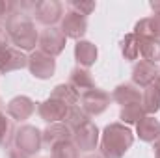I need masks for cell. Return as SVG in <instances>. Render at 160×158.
Returning <instances> with one entry per match:
<instances>
[{
    "instance_id": "cell-6",
    "label": "cell",
    "mask_w": 160,
    "mask_h": 158,
    "mask_svg": "<svg viewBox=\"0 0 160 158\" xmlns=\"http://www.w3.org/2000/svg\"><path fill=\"white\" fill-rule=\"evenodd\" d=\"M28 69L30 73L39 80H47L50 78L56 71V60L41 50H34L28 56Z\"/></svg>"
},
{
    "instance_id": "cell-5",
    "label": "cell",
    "mask_w": 160,
    "mask_h": 158,
    "mask_svg": "<svg viewBox=\"0 0 160 158\" xmlns=\"http://www.w3.org/2000/svg\"><path fill=\"white\" fill-rule=\"evenodd\" d=\"M110 104V95L99 87H93L86 93L80 95V108L91 117V116H101Z\"/></svg>"
},
{
    "instance_id": "cell-14",
    "label": "cell",
    "mask_w": 160,
    "mask_h": 158,
    "mask_svg": "<svg viewBox=\"0 0 160 158\" xmlns=\"http://www.w3.org/2000/svg\"><path fill=\"white\" fill-rule=\"evenodd\" d=\"M71 138H73V130L65 123H52L43 130V143L48 149H52L54 145H58L62 141H67Z\"/></svg>"
},
{
    "instance_id": "cell-11",
    "label": "cell",
    "mask_w": 160,
    "mask_h": 158,
    "mask_svg": "<svg viewBox=\"0 0 160 158\" xmlns=\"http://www.w3.org/2000/svg\"><path fill=\"white\" fill-rule=\"evenodd\" d=\"M22 67H28V56H24L22 50L15 47H8L0 50V73H11Z\"/></svg>"
},
{
    "instance_id": "cell-3",
    "label": "cell",
    "mask_w": 160,
    "mask_h": 158,
    "mask_svg": "<svg viewBox=\"0 0 160 158\" xmlns=\"http://www.w3.org/2000/svg\"><path fill=\"white\" fill-rule=\"evenodd\" d=\"M15 145L28 156L38 155L43 145V132H39L32 125H22L21 128L15 130Z\"/></svg>"
},
{
    "instance_id": "cell-20",
    "label": "cell",
    "mask_w": 160,
    "mask_h": 158,
    "mask_svg": "<svg viewBox=\"0 0 160 158\" xmlns=\"http://www.w3.org/2000/svg\"><path fill=\"white\" fill-rule=\"evenodd\" d=\"M50 97H52V99H58V101H62V102H65L69 108H71V106H77V102L80 101V95L77 93V89H75L73 86H69V84H58V86L54 87V91H52Z\"/></svg>"
},
{
    "instance_id": "cell-22",
    "label": "cell",
    "mask_w": 160,
    "mask_h": 158,
    "mask_svg": "<svg viewBox=\"0 0 160 158\" xmlns=\"http://www.w3.org/2000/svg\"><path fill=\"white\" fill-rule=\"evenodd\" d=\"M140 54L145 62L157 63L160 60V39H140Z\"/></svg>"
},
{
    "instance_id": "cell-17",
    "label": "cell",
    "mask_w": 160,
    "mask_h": 158,
    "mask_svg": "<svg viewBox=\"0 0 160 158\" xmlns=\"http://www.w3.org/2000/svg\"><path fill=\"white\" fill-rule=\"evenodd\" d=\"M112 99L121 104V106H127V104H134V102H142V91L134 86V84H121L114 89L112 93Z\"/></svg>"
},
{
    "instance_id": "cell-29",
    "label": "cell",
    "mask_w": 160,
    "mask_h": 158,
    "mask_svg": "<svg viewBox=\"0 0 160 158\" xmlns=\"http://www.w3.org/2000/svg\"><path fill=\"white\" fill-rule=\"evenodd\" d=\"M9 43H11V39H9V36H8L6 28H2V26H0V50L8 48V47H9Z\"/></svg>"
},
{
    "instance_id": "cell-34",
    "label": "cell",
    "mask_w": 160,
    "mask_h": 158,
    "mask_svg": "<svg viewBox=\"0 0 160 158\" xmlns=\"http://www.w3.org/2000/svg\"><path fill=\"white\" fill-rule=\"evenodd\" d=\"M155 86H157V89L160 91V73H158V77H157V80H155Z\"/></svg>"
},
{
    "instance_id": "cell-13",
    "label": "cell",
    "mask_w": 160,
    "mask_h": 158,
    "mask_svg": "<svg viewBox=\"0 0 160 158\" xmlns=\"http://www.w3.org/2000/svg\"><path fill=\"white\" fill-rule=\"evenodd\" d=\"M34 112H36V102L26 95H19L8 102V116L15 121H26Z\"/></svg>"
},
{
    "instance_id": "cell-33",
    "label": "cell",
    "mask_w": 160,
    "mask_h": 158,
    "mask_svg": "<svg viewBox=\"0 0 160 158\" xmlns=\"http://www.w3.org/2000/svg\"><path fill=\"white\" fill-rule=\"evenodd\" d=\"M151 9L155 13H160V2H151Z\"/></svg>"
},
{
    "instance_id": "cell-4",
    "label": "cell",
    "mask_w": 160,
    "mask_h": 158,
    "mask_svg": "<svg viewBox=\"0 0 160 158\" xmlns=\"http://www.w3.org/2000/svg\"><path fill=\"white\" fill-rule=\"evenodd\" d=\"M65 41H67V37H65V34H63L60 28H56V26H47V28L39 34L38 45H39L41 52H45V54L56 58L58 54L63 52Z\"/></svg>"
},
{
    "instance_id": "cell-35",
    "label": "cell",
    "mask_w": 160,
    "mask_h": 158,
    "mask_svg": "<svg viewBox=\"0 0 160 158\" xmlns=\"http://www.w3.org/2000/svg\"><path fill=\"white\" fill-rule=\"evenodd\" d=\"M84 158H102V156H99V155H88V156H84Z\"/></svg>"
},
{
    "instance_id": "cell-12",
    "label": "cell",
    "mask_w": 160,
    "mask_h": 158,
    "mask_svg": "<svg viewBox=\"0 0 160 158\" xmlns=\"http://www.w3.org/2000/svg\"><path fill=\"white\" fill-rule=\"evenodd\" d=\"M158 67L157 63H151V62H145V60H140L134 69H132V82L136 87H149L155 84V80L158 77Z\"/></svg>"
},
{
    "instance_id": "cell-7",
    "label": "cell",
    "mask_w": 160,
    "mask_h": 158,
    "mask_svg": "<svg viewBox=\"0 0 160 158\" xmlns=\"http://www.w3.org/2000/svg\"><path fill=\"white\" fill-rule=\"evenodd\" d=\"M34 17H36V21H39L41 24H45V26H54L63 17V6L60 2H56V0L36 2Z\"/></svg>"
},
{
    "instance_id": "cell-16",
    "label": "cell",
    "mask_w": 160,
    "mask_h": 158,
    "mask_svg": "<svg viewBox=\"0 0 160 158\" xmlns=\"http://www.w3.org/2000/svg\"><path fill=\"white\" fill-rule=\"evenodd\" d=\"M97 56H99V50L93 43L89 41H77L75 45V58L78 62V67H84L88 69L89 65H93L97 62Z\"/></svg>"
},
{
    "instance_id": "cell-9",
    "label": "cell",
    "mask_w": 160,
    "mask_h": 158,
    "mask_svg": "<svg viewBox=\"0 0 160 158\" xmlns=\"http://www.w3.org/2000/svg\"><path fill=\"white\" fill-rule=\"evenodd\" d=\"M73 141L78 151H93L99 143V128L93 121H88L78 130L73 132Z\"/></svg>"
},
{
    "instance_id": "cell-23",
    "label": "cell",
    "mask_w": 160,
    "mask_h": 158,
    "mask_svg": "<svg viewBox=\"0 0 160 158\" xmlns=\"http://www.w3.org/2000/svg\"><path fill=\"white\" fill-rule=\"evenodd\" d=\"M89 121V116L80 108V106H71L69 110H67V114H65V119H63V123L75 132V130H78L82 125H86Z\"/></svg>"
},
{
    "instance_id": "cell-2",
    "label": "cell",
    "mask_w": 160,
    "mask_h": 158,
    "mask_svg": "<svg viewBox=\"0 0 160 158\" xmlns=\"http://www.w3.org/2000/svg\"><path fill=\"white\" fill-rule=\"evenodd\" d=\"M134 141L132 130L123 123H110L102 130L101 138V156L102 158H123Z\"/></svg>"
},
{
    "instance_id": "cell-30",
    "label": "cell",
    "mask_w": 160,
    "mask_h": 158,
    "mask_svg": "<svg viewBox=\"0 0 160 158\" xmlns=\"http://www.w3.org/2000/svg\"><path fill=\"white\" fill-rule=\"evenodd\" d=\"M6 158H30V156H28V155H24L22 151H19L17 147H13V149H8Z\"/></svg>"
},
{
    "instance_id": "cell-31",
    "label": "cell",
    "mask_w": 160,
    "mask_h": 158,
    "mask_svg": "<svg viewBox=\"0 0 160 158\" xmlns=\"http://www.w3.org/2000/svg\"><path fill=\"white\" fill-rule=\"evenodd\" d=\"M153 149H155V158H160V136L153 141Z\"/></svg>"
},
{
    "instance_id": "cell-27",
    "label": "cell",
    "mask_w": 160,
    "mask_h": 158,
    "mask_svg": "<svg viewBox=\"0 0 160 158\" xmlns=\"http://www.w3.org/2000/svg\"><path fill=\"white\" fill-rule=\"evenodd\" d=\"M67 6H69L71 11H75V13H78V15H84V17H88V15L95 9V2H82V0H73V2H69Z\"/></svg>"
},
{
    "instance_id": "cell-24",
    "label": "cell",
    "mask_w": 160,
    "mask_h": 158,
    "mask_svg": "<svg viewBox=\"0 0 160 158\" xmlns=\"http://www.w3.org/2000/svg\"><path fill=\"white\" fill-rule=\"evenodd\" d=\"M121 52H123L125 60H128V62L138 60V56H140V39L134 36V32L125 36V39L121 41Z\"/></svg>"
},
{
    "instance_id": "cell-26",
    "label": "cell",
    "mask_w": 160,
    "mask_h": 158,
    "mask_svg": "<svg viewBox=\"0 0 160 158\" xmlns=\"http://www.w3.org/2000/svg\"><path fill=\"white\" fill-rule=\"evenodd\" d=\"M52 158H80V151L73 140H67L52 147Z\"/></svg>"
},
{
    "instance_id": "cell-8",
    "label": "cell",
    "mask_w": 160,
    "mask_h": 158,
    "mask_svg": "<svg viewBox=\"0 0 160 158\" xmlns=\"http://www.w3.org/2000/svg\"><path fill=\"white\" fill-rule=\"evenodd\" d=\"M62 26L60 30L65 34V37H71V39L82 41L84 34L88 32V19L84 15H78L75 11H65V15L62 17Z\"/></svg>"
},
{
    "instance_id": "cell-10",
    "label": "cell",
    "mask_w": 160,
    "mask_h": 158,
    "mask_svg": "<svg viewBox=\"0 0 160 158\" xmlns=\"http://www.w3.org/2000/svg\"><path fill=\"white\" fill-rule=\"evenodd\" d=\"M67 110H69V106H67L65 102H62V101H58V99H52V97H48L47 101L39 102V106H38L39 117L43 119V121H47V123H50V125L63 121Z\"/></svg>"
},
{
    "instance_id": "cell-32",
    "label": "cell",
    "mask_w": 160,
    "mask_h": 158,
    "mask_svg": "<svg viewBox=\"0 0 160 158\" xmlns=\"http://www.w3.org/2000/svg\"><path fill=\"white\" fill-rule=\"evenodd\" d=\"M4 15H8V2H2V0H0V19H2Z\"/></svg>"
},
{
    "instance_id": "cell-25",
    "label": "cell",
    "mask_w": 160,
    "mask_h": 158,
    "mask_svg": "<svg viewBox=\"0 0 160 158\" xmlns=\"http://www.w3.org/2000/svg\"><path fill=\"white\" fill-rule=\"evenodd\" d=\"M11 140H15V126L11 123V119L6 117L2 112H0V147L8 149Z\"/></svg>"
},
{
    "instance_id": "cell-1",
    "label": "cell",
    "mask_w": 160,
    "mask_h": 158,
    "mask_svg": "<svg viewBox=\"0 0 160 158\" xmlns=\"http://www.w3.org/2000/svg\"><path fill=\"white\" fill-rule=\"evenodd\" d=\"M6 32H8L11 43L15 45V48L34 52V48L38 45V39H39V34H38L36 24H34V21H32V17L28 13H22L19 9L8 11Z\"/></svg>"
},
{
    "instance_id": "cell-28",
    "label": "cell",
    "mask_w": 160,
    "mask_h": 158,
    "mask_svg": "<svg viewBox=\"0 0 160 158\" xmlns=\"http://www.w3.org/2000/svg\"><path fill=\"white\" fill-rule=\"evenodd\" d=\"M151 26H153V36L155 39H160V13H155L151 17Z\"/></svg>"
},
{
    "instance_id": "cell-18",
    "label": "cell",
    "mask_w": 160,
    "mask_h": 158,
    "mask_svg": "<svg viewBox=\"0 0 160 158\" xmlns=\"http://www.w3.org/2000/svg\"><path fill=\"white\" fill-rule=\"evenodd\" d=\"M69 86H73V87L77 89V93L82 95V93L93 89V87H95V82H93V77H91V73H89L88 69H84V67H75V69L71 71V75H69Z\"/></svg>"
},
{
    "instance_id": "cell-21",
    "label": "cell",
    "mask_w": 160,
    "mask_h": 158,
    "mask_svg": "<svg viewBox=\"0 0 160 158\" xmlns=\"http://www.w3.org/2000/svg\"><path fill=\"white\" fill-rule=\"evenodd\" d=\"M145 117V112L142 108V102H134V104H127V106H121L119 112V119L123 121V125H138L140 119Z\"/></svg>"
},
{
    "instance_id": "cell-19",
    "label": "cell",
    "mask_w": 160,
    "mask_h": 158,
    "mask_svg": "<svg viewBox=\"0 0 160 158\" xmlns=\"http://www.w3.org/2000/svg\"><path fill=\"white\" fill-rule=\"evenodd\" d=\"M142 108L147 116H153L155 112L160 110V91L155 84L142 91Z\"/></svg>"
},
{
    "instance_id": "cell-15",
    "label": "cell",
    "mask_w": 160,
    "mask_h": 158,
    "mask_svg": "<svg viewBox=\"0 0 160 158\" xmlns=\"http://www.w3.org/2000/svg\"><path fill=\"white\" fill-rule=\"evenodd\" d=\"M136 132H138V138L142 141L153 143L160 136V121L155 116H145L143 119H140V123L136 125Z\"/></svg>"
}]
</instances>
